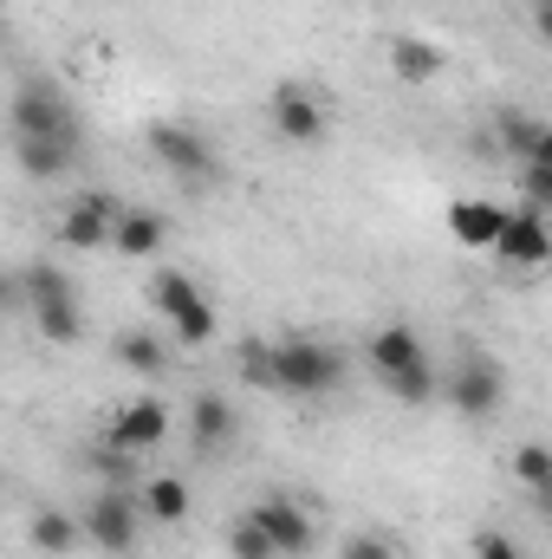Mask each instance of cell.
Wrapping results in <instances>:
<instances>
[{"label":"cell","mask_w":552,"mask_h":559,"mask_svg":"<svg viewBox=\"0 0 552 559\" xmlns=\"http://www.w3.org/2000/svg\"><path fill=\"white\" fill-rule=\"evenodd\" d=\"M533 26H540V39L552 46V0H533Z\"/></svg>","instance_id":"cell-31"},{"label":"cell","mask_w":552,"mask_h":559,"mask_svg":"<svg viewBox=\"0 0 552 559\" xmlns=\"http://www.w3.org/2000/svg\"><path fill=\"white\" fill-rule=\"evenodd\" d=\"M20 293H26V306H33V319H39V332H46L52 345H72V338L85 332L79 299H72V280L59 274V267H26V274H20Z\"/></svg>","instance_id":"cell-3"},{"label":"cell","mask_w":552,"mask_h":559,"mask_svg":"<svg viewBox=\"0 0 552 559\" xmlns=\"http://www.w3.org/2000/svg\"><path fill=\"white\" fill-rule=\"evenodd\" d=\"M137 508L143 501H131L124 488H98L92 501H85V540H98L105 554H137Z\"/></svg>","instance_id":"cell-6"},{"label":"cell","mask_w":552,"mask_h":559,"mask_svg":"<svg viewBox=\"0 0 552 559\" xmlns=\"http://www.w3.org/2000/svg\"><path fill=\"white\" fill-rule=\"evenodd\" d=\"M143 293H149V306H156L163 319H176V312H189V306L202 299V293H195V280H189V274H176V267H156Z\"/></svg>","instance_id":"cell-22"},{"label":"cell","mask_w":552,"mask_h":559,"mask_svg":"<svg viewBox=\"0 0 552 559\" xmlns=\"http://www.w3.org/2000/svg\"><path fill=\"white\" fill-rule=\"evenodd\" d=\"M189 442H195L202 455L228 449V442H235V404H228V397H215V391H202V397L189 404Z\"/></svg>","instance_id":"cell-14"},{"label":"cell","mask_w":552,"mask_h":559,"mask_svg":"<svg viewBox=\"0 0 552 559\" xmlns=\"http://www.w3.org/2000/svg\"><path fill=\"white\" fill-rule=\"evenodd\" d=\"M475 559H520V540H507L501 527H481L475 534Z\"/></svg>","instance_id":"cell-30"},{"label":"cell","mask_w":552,"mask_h":559,"mask_svg":"<svg viewBox=\"0 0 552 559\" xmlns=\"http://www.w3.org/2000/svg\"><path fill=\"white\" fill-rule=\"evenodd\" d=\"M494 143H501L514 163H540L547 143H552V124L527 118V111H501V118H494Z\"/></svg>","instance_id":"cell-15"},{"label":"cell","mask_w":552,"mask_h":559,"mask_svg":"<svg viewBox=\"0 0 552 559\" xmlns=\"http://www.w3.org/2000/svg\"><path fill=\"white\" fill-rule=\"evenodd\" d=\"M143 138L156 150V163H163L169 176H182V182H215V176H221L215 143L202 138V131H189V124H176V118H156Z\"/></svg>","instance_id":"cell-4"},{"label":"cell","mask_w":552,"mask_h":559,"mask_svg":"<svg viewBox=\"0 0 552 559\" xmlns=\"http://www.w3.org/2000/svg\"><path fill=\"white\" fill-rule=\"evenodd\" d=\"M13 163H20L26 176H39V182H59V176H72L79 143L72 138H13Z\"/></svg>","instance_id":"cell-13"},{"label":"cell","mask_w":552,"mask_h":559,"mask_svg":"<svg viewBox=\"0 0 552 559\" xmlns=\"http://www.w3.org/2000/svg\"><path fill=\"white\" fill-rule=\"evenodd\" d=\"M507 215H514V209H501V202H488V195H468V202L448 209V235H455L461 248H488V254H494Z\"/></svg>","instance_id":"cell-12"},{"label":"cell","mask_w":552,"mask_h":559,"mask_svg":"<svg viewBox=\"0 0 552 559\" xmlns=\"http://www.w3.org/2000/svg\"><path fill=\"white\" fill-rule=\"evenodd\" d=\"M13 118V138H72L79 143V105L52 85V79H26L7 105Z\"/></svg>","instance_id":"cell-2"},{"label":"cell","mask_w":552,"mask_h":559,"mask_svg":"<svg viewBox=\"0 0 552 559\" xmlns=\"http://www.w3.org/2000/svg\"><path fill=\"white\" fill-rule=\"evenodd\" d=\"M254 521H261V534L279 547V559H299L312 554V514L299 508V501H286V495H261L254 508H248Z\"/></svg>","instance_id":"cell-9"},{"label":"cell","mask_w":552,"mask_h":559,"mask_svg":"<svg viewBox=\"0 0 552 559\" xmlns=\"http://www.w3.org/2000/svg\"><path fill=\"white\" fill-rule=\"evenodd\" d=\"M228 554H235V559H279V547L261 534V521H254V514H241V521L228 527Z\"/></svg>","instance_id":"cell-25"},{"label":"cell","mask_w":552,"mask_h":559,"mask_svg":"<svg viewBox=\"0 0 552 559\" xmlns=\"http://www.w3.org/2000/svg\"><path fill=\"white\" fill-rule=\"evenodd\" d=\"M274 378L286 397H325L345 384V352L325 338H279L274 345Z\"/></svg>","instance_id":"cell-1"},{"label":"cell","mask_w":552,"mask_h":559,"mask_svg":"<svg viewBox=\"0 0 552 559\" xmlns=\"http://www.w3.org/2000/svg\"><path fill=\"white\" fill-rule=\"evenodd\" d=\"M118 365L124 371H137V378H163V365H169V345L156 338V332H118Z\"/></svg>","instance_id":"cell-20"},{"label":"cell","mask_w":552,"mask_h":559,"mask_svg":"<svg viewBox=\"0 0 552 559\" xmlns=\"http://www.w3.org/2000/svg\"><path fill=\"white\" fill-rule=\"evenodd\" d=\"M345 559H397V540L391 534H351L345 540Z\"/></svg>","instance_id":"cell-29"},{"label":"cell","mask_w":552,"mask_h":559,"mask_svg":"<svg viewBox=\"0 0 552 559\" xmlns=\"http://www.w3.org/2000/svg\"><path fill=\"white\" fill-rule=\"evenodd\" d=\"M514 481H520L527 495H547L552 488V449L547 442H520V449H514Z\"/></svg>","instance_id":"cell-23"},{"label":"cell","mask_w":552,"mask_h":559,"mask_svg":"<svg viewBox=\"0 0 552 559\" xmlns=\"http://www.w3.org/2000/svg\"><path fill=\"white\" fill-rule=\"evenodd\" d=\"M533 508H540V514L552 521V488H547V495H533Z\"/></svg>","instance_id":"cell-32"},{"label":"cell","mask_w":552,"mask_h":559,"mask_svg":"<svg viewBox=\"0 0 552 559\" xmlns=\"http://www.w3.org/2000/svg\"><path fill=\"white\" fill-rule=\"evenodd\" d=\"M169 325H176V345H208V338H215V306H208V299H195V306H189V312H176Z\"/></svg>","instance_id":"cell-27"},{"label":"cell","mask_w":552,"mask_h":559,"mask_svg":"<svg viewBox=\"0 0 552 559\" xmlns=\"http://www.w3.org/2000/svg\"><path fill=\"white\" fill-rule=\"evenodd\" d=\"M422 365V338H416L410 325H384L377 338H371V371L377 378H397V371H410Z\"/></svg>","instance_id":"cell-16"},{"label":"cell","mask_w":552,"mask_h":559,"mask_svg":"<svg viewBox=\"0 0 552 559\" xmlns=\"http://www.w3.org/2000/svg\"><path fill=\"white\" fill-rule=\"evenodd\" d=\"M520 202H533V209H547L552 215V163H520Z\"/></svg>","instance_id":"cell-28"},{"label":"cell","mask_w":552,"mask_h":559,"mask_svg":"<svg viewBox=\"0 0 552 559\" xmlns=\"http://www.w3.org/2000/svg\"><path fill=\"white\" fill-rule=\"evenodd\" d=\"M391 72H397L404 85H429V79L442 72V46H429V39H397V46H391Z\"/></svg>","instance_id":"cell-21"},{"label":"cell","mask_w":552,"mask_h":559,"mask_svg":"<svg viewBox=\"0 0 552 559\" xmlns=\"http://www.w3.org/2000/svg\"><path fill=\"white\" fill-rule=\"evenodd\" d=\"M540 163H552V143H547V156H540Z\"/></svg>","instance_id":"cell-33"},{"label":"cell","mask_w":552,"mask_h":559,"mask_svg":"<svg viewBox=\"0 0 552 559\" xmlns=\"http://www.w3.org/2000/svg\"><path fill=\"white\" fill-rule=\"evenodd\" d=\"M143 514L163 521V527L189 521V481H182V475H149V481H143Z\"/></svg>","instance_id":"cell-18"},{"label":"cell","mask_w":552,"mask_h":559,"mask_svg":"<svg viewBox=\"0 0 552 559\" xmlns=\"http://www.w3.org/2000/svg\"><path fill=\"white\" fill-rule=\"evenodd\" d=\"M267 118H274V131L286 143H319L325 138V105H319L305 85H279L274 98H267Z\"/></svg>","instance_id":"cell-11"},{"label":"cell","mask_w":552,"mask_h":559,"mask_svg":"<svg viewBox=\"0 0 552 559\" xmlns=\"http://www.w3.org/2000/svg\"><path fill=\"white\" fill-rule=\"evenodd\" d=\"M26 540L39 547V554H72L79 540H85V521H72V514H59V508H39L33 514V527H26Z\"/></svg>","instance_id":"cell-19"},{"label":"cell","mask_w":552,"mask_h":559,"mask_svg":"<svg viewBox=\"0 0 552 559\" xmlns=\"http://www.w3.org/2000/svg\"><path fill=\"white\" fill-rule=\"evenodd\" d=\"M163 235H169L163 215H149V209H124V222H118V254H131V261H156V254H163Z\"/></svg>","instance_id":"cell-17"},{"label":"cell","mask_w":552,"mask_h":559,"mask_svg":"<svg viewBox=\"0 0 552 559\" xmlns=\"http://www.w3.org/2000/svg\"><path fill=\"white\" fill-rule=\"evenodd\" d=\"M514 274H527V267H547L552 261V222L547 209H533V202H520L514 215H507V228H501V248H494Z\"/></svg>","instance_id":"cell-8"},{"label":"cell","mask_w":552,"mask_h":559,"mask_svg":"<svg viewBox=\"0 0 552 559\" xmlns=\"http://www.w3.org/2000/svg\"><path fill=\"white\" fill-rule=\"evenodd\" d=\"M118 222H124V209H118V195H79L65 215H59V241L65 248H79V254H98V248H118Z\"/></svg>","instance_id":"cell-5"},{"label":"cell","mask_w":552,"mask_h":559,"mask_svg":"<svg viewBox=\"0 0 552 559\" xmlns=\"http://www.w3.org/2000/svg\"><path fill=\"white\" fill-rule=\"evenodd\" d=\"M235 365H241V378H248V384H261V391H279V378H274V345L248 338V345L235 352Z\"/></svg>","instance_id":"cell-26"},{"label":"cell","mask_w":552,"mask_h":559,"mask_svg":"<svg viewBox=\"0 0 552 559\" xmlns=\"http://www.w3.org/2000/svg\"><path fill=\"white\" fill-rule=\"evenodd\" d=\"M384 391L397 397V404H429L442 384H435V371H429V358L422 365H410V371H397V378H384Z\"/></svg>","instance_id":"cell-24"},{"label":"cell","mask_w":552,"mask_h":559,"mask_svg":"<svg viewBox=\"0 0 552 559\" xmlns=\"http://www.w3.org/2000/svg\"><path fill=\"white\" fill-rule=\"evenodd\" d=\"M163 436H169V411H163L156 397H137V404H124L118 417L105 423V442L124 449V455H149V449H163Z\"/></svg>","instance_id":"cell-10"},{"label":"cell","mask_w":552,"mask_h":559,"mask_svg":"<svg viewBox=\"0 0 552 559\" xmlns=\"http://www.w3.org/2000/svg\"><path fill=\"white\" fill-rule=\"evenodd\" d=\"M442 391H448V404H455L468 423H481V417H494V411L507 404V371H501L494 358H461V371H455Z\"/></svg>","instance_id":"cell-7"}]
</instances>
